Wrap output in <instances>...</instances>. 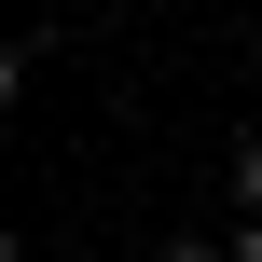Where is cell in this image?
<instances>
[{
  "instance_id": "3957f363",
  "label": "cell",
  "mask_w": 262,
  "mask_h": 262,
  "mask_svg": "<svg viewBox=\"0 0 262 262\" xmlns=\"http://www.w3.org/2000/svg\"><path fill=\"white\" fill-rule=\"evenodd\" d=\"M235 262H262V221H249V235H235Z\"/></svg>"
},
{
  "instance_id": "6da1fadb",
  "label": "cell",
  "mask_w": 262,
  "mask_h": 262,
  "mask_svg": "<svg viewBox=\"0 0 262 262\" xmlns=\"http://www.w3.org/2000/svg\"><path fill=\"white\" fill-rule=\"evenodd\" d=\"M235 207H249V221H262V138H249V152H235Z\"/></svg>"
},
{
  "instance_id": "7a4b0ae2",
  "label": "cell",
  "mask_w": 262,
  "mask_h": 262,
  "mask_svg": "<svg viewBox=\"0 0 262 262\" xmlns=\"http://www.w3.org/2000/svg\"><path fill=\"white\" fill-rule=\"evenodd\" d=\"M152 262H235V249H207V235H166V249H152Z\"/></svg>"
}]
</instances>
